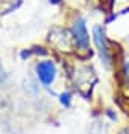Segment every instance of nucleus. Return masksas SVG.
I'll use <instances>...</instances> for the list:
<instances>
[{
    "label": "nucleus",
    "instance_id": "obj_1",
    "mask_svg": "<svg viewBox=\"0 0 129 134\" xmlns=\"http://www.w3.org/2000/svg\"><path fill=\"white\" fill-rule=\"evenodd\" d=\"M93 38H95V44L99 51L101 60L104 62L105 66H110V49H109V43L105 38V32L101 25H96L93 29Z\"/></svg>",
    "mask_w": 129,
    "mask_h": 134
},
{
    "label": "nucleus",
    "instance_id": "obj_2",
    "mask_svg": "<svg viewBox=\"0 0 129 134\" xmlns=\"http://www.w3.org/2000/svg\"><path fill=\"white\" fill-rule=\"evenodd\" d=\"M36 74H38V79L44 85H50L55 81V76H57V68H55L54 62H50V60L39 62L36 65Z\"/></svg>",
    "mask_w": 129,
    "mask_h": 134
},
{
    "label": "nucleus",
    "instance_id": "obj_5",
    "mask_svg": "<svg viewBox=\"0 0 129 134\" xmlns=\"http://www.w3.org/2000/svg\"><path fill=\"white\" fill-rule=\"evenodd\" d=\"M115 3H120L121 2V7L116 10V13H121V11H126V10H129V0H113Z\"/></svg>",
    "mask_w": 129,
    "mask_h": 134
},
{
    "label": "nucleus",
    "instance_id": "obj_9",
    "mask_svg": "<svg viewBox=\"0 0 129 134\" xmlns=\"http://www.w3.org/2000/svg\"><path fill=\"white\" fill-rule=\"evenodd\" d=\"M60 2H61V0H50V3H52V5H58Z\"/></svg>",
    "mask_w": 129,
    "mask_h": 134
},
{
    "label": "nucleus",
    "instance_id": "obj_3",
    "mask_svg": "<svg viewBox=\"0 0 129 134\" xmlns=\"http://www.w3.org/2000/svg\"><path fill=\"white\" fill-rule=\"evenodd\" d=\"M73 36H74V41H76L79 49H82V51L88 49L90 38H88V32H87V27H85V21L82 18H79L74 22V25H73Z\"/></svg>",
    "mask_w": 129,
    "mask_h": 134
},
{
    "label": "nucleus",
    "instance_id": "obj_7",
    "mask_svg": "<svg viewBox=\"0 0 129 134\" xmlns=\"http://www.w3.org/2000/svg\"><path fill=\"white\" fill-rule=\"evenodd\" d=\"M124 73H126V76L129 77V55H127L126 60H124Z\"/></svg>",
    "mask_w": 129,
    "mask_h": 134
},
{
    "label": "nucleus",
    "instance_id": "obj_8",
    "mask_svg": "<svg viewBox=\"0 0 129 134\" xmlns=\"http://www.w3.org/2000/svg\"><path fill=\"white\" fill-rule=\"evenodd\" d=\"M118 134H129V128H124V129H121Z\"/></svg>",
    "mask_w": 129,
    "mask_h": 134
},
{
    "label": "nucleus",
    "instance_id": "obj_4",
    "mask_svg": "<svg viewBox=\"0 0 129 134\" xmlns=\"http://www.w3.org/2000/svg\"><path fill=\"white\" fill-rule=\"evenodd\" d=\"M60 103H61L63 106L68 107V106L71 104V95H69L68 92H66V93H61V95H60Z\"/></svg>",
    "mask_w": 129,
    "mask_h": 134
},
{
    "label": "nucleus",
    "instance_id": "obj_6",
    "mask_svg": "<svg viewBox=\"0 0 129 134\" xmlns=\"http://www.w3.org/2000/svg\"><path fill=\"white\" fill-rule=\"evenodd\" d=\"M5 81H7V73H5V68H3V65L0 63V85H2Z\"/></svg>",
    "mask_w": 129,
    "mask_h": 134
}]
</instances>
